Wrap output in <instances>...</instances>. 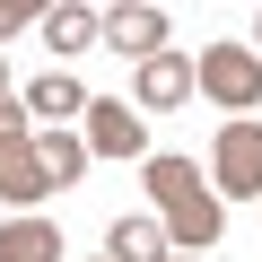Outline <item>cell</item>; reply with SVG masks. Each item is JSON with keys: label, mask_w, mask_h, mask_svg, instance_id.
Wrapping results in <instances>:
<instances>
[{"label": "cell", "mask_w": 262, "mask_h": 262, "mask_svg": "<svg viewBox=\"0 0 262 262\" xmlns=\"http://www.w3.org/2000/svg\"><path fill=\"white\" fill-rule=\"evenodd\" d=\"M210 192L219 201H262V122H219V149H210Z\"/></svg>", "instance_id": "3"}, {"label": "cell", "mask_w": 262, "mask_h": 262, "mask_svg": "<svg viewBox=\"0 0 262 262\" xmlns=\"http://www.w3.org/2000/svg\"><path fill=\"white\" fill-rule=\"evenodd\" d=\"M105 44H114V53H131V61H158V53H166V9H149V0L105 9Z\"/></svg>", "instance_id": "5"}, {"label": "cell", "mask_w": 262, "mask_h": 262, "mask_svg": "<svg viewBox=\"0 0 262 262\" xmlns=\"http://www.w3.org/2000/svg\"><path fill=\"white\" fill-rule=\"evenodd\" d=\"M0 262H61V227L35 219V210H18L9 227H0Z\"/></svg>", "instance_id": "9"}, {"label": "cell", "mask_w": 262, "mask_h": 262, "mask_svg": "<svg viewBox=\"0 0 262 262\" xmlns=\"http://www.w3.org/2000/svg\"><path fill=\"white\" fill-rule=\"evenodd\" d=\"M140 175H149V210L166 219L175 253H210L219 227H227V201L210 192V175L192 158H140Z\"/></svg>", "instance_id": "1"}, {"label": "cell", "mask_w": 262, "mask_h": 262, "mask_svg": "<svg viewBox=\"0 0 262 262\" xmlns=\"http://www.w3.org/2000/svg\"><path fill=\"white\" fill-rule=\"evenodd\" d=\"M44 192H53V175H44L35 140H9V149H0V201L27 210V201H44Z\"/></svg>", "instance_id": "8"}, {"label": "cell", "mask_w": 262, "mask_h": 262, "mask_svg": "<svg viewBox=\"0 0 262 262\" xmlns=\"http://www.w3.org/2000/svg\"><path fill=\"white\" fill-rule=\"evenodd\" d=\"M88 158H149V122L131 114L122 96H88Z\"/></svg>", "instance_id": "4"}, {"label": "cell", "mask_w": 262, "mask_h": 262, "mask_svg": "<svg viewBox=\"0 0 262 262\" xmlns=\"http://www.w3.org/2000/svg\"><path fill=\"white\" fill-rule=\"evenodd\" d=\"M192 79H201V96H210L227 122H245V114L262 105V53H253V44H210V53L192 61Z\"/></svg>", "instance_id": "2"}, {"label": "cell", "mask_w": 262, "mask_h": 262, "mask_svg": "<svg viewBox=\"0 0 262 262\" xmlns=\"http://www.w3.org/2000/svg\"><path fill=\"white\" fill-rule=\"evenodd\" d=\"M105 262H175V236H166V219H158V210H140V219H114V227H105Z\"/></svg>", "instance_id": "6"}, {"label": "cell", "mask_w": 262, "mask_h": 262, "mask_svg": "<svg viewBox=\"0 0 262 262\" xmlns=\"http://www.w3.org/2000/svg\"><path fill=\"white\" fill-rule=\"evenodd\" d=\"M27 27H44V9H35V0H0V44H9V35H27Z\"/></svg>", "instance_id": "14"}, {"label": "cell", "mask_w": 262, "mask_h": 262, "mask_svg": "<svg viewBox=\"0 0 262 262\" xmlns=\"http://www.w3.org/2000/svg\"><path fill=\"white\" fill-rule=\"evenodd\" d=\"M9 140H35V114H27V96H0V149Z\"/></svg>", "instance_id": "13"}, {"label": "cell", "mask_w": 262, "mask_h": 262, "mask_svg": "<svg viewBox=\"0 0 262 262\" xmlns=\"http://www.w3.org/2000/svg\"><path fill=\"white\" fill-rule=\"evenodd\" d=\"M192 61L184 53H158V61H140V79H131V96H140V114H166V105H192Z\"/></svg>", "instance_id": "7"}, {"label": "cell", "mask_w": 262, "mask_h": 262, "mask_svg": "<svg viewBox=\"0 0 262 262\" xmlns=\"http://www.w3.org/2000/svg\"><path fill=\"white\" fill-rule=\"evenodd\" d=\"M27 114H53V122H61V114H88V88H79L70 70H44V79L27 88Z\"/></svg>", "instance_id": "12"}, {"label": "cell", "mask_w": 262, "mask_h": 262, "mask_svg": "<svg viewBox=\"0 0 262 262\" xmlns=\"http://www.w3.org/2000/svg\"><path fill=\"white\" fill-rule=\"evenodd\" d=\"M175 262H201V253H175Z\"/></svg>", "instance_id": "16"}, {"label": "cell", "mask_w": 262, "mask_h": 262, "mask_svg": "<svg viewBox=\"0 0 262 262\" xmlns=\"http://www.w3.org/2000/svg\"><path fill=\"white\" fill-rule=\"evenodd\" d=\"M0 96H9V61H0Z\"/></svg>", "instance_id": "15"}, {"label": "cell", "mask_w": 262, "mask_h": 262, "mask_svg": "<svg viewBox=\"0 0 262 262\" xmlns=\"http://www.w3.org/2000/svg\"><path fill=\"white\" fill-rule=\"evenodd\" d=\"M35 158H44V175H53V192L88 175V140H79V131H61V122H44V131H35Z\"/></svg>", "instance_id": "10"}, {"label": "cell", "mask_w": 262, "mask_h": 262, "mask_svg": "<svg viewBox=\"0 0 262 262\" xmlns=\"http://www.w3.org/2000/svg\"><path fill=\"white\" fill-rule=\"evenodd\" d=\"M44 44L53 53H88V44H105V18L79 9V0H61V9H44Z\"/></svg>", "instance_id": "11"}]
</instances>
